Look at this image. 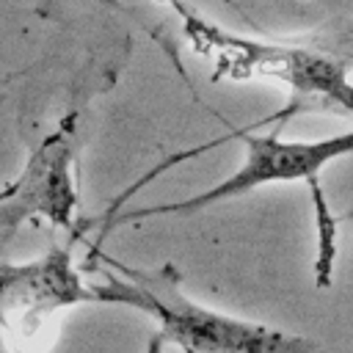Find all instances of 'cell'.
Masks as SVG:
<instances>
[{
    "label": "cell",
    "mask_w": 353,
    "mask_h": 353,
    "mask_svg": "<svg viewBox=\"0 0 353 353\" xmlns=\"http://www.w3.org/2000/svg\"><path fill=\"white\" fill-rule=\"evenodd\" d=\"M108 262L116 265L119 276L108 270V281L91 287L94 298L99 303L138 309L154 320L157 331L146 353H163L165 345L182 353H317V342L303 334L243 320L193 301L182 290L174 265L141 270L113 259Z\"/></svg>",
    "instance_id": "cell-1"
},
{
    "label": "cell",
    "mask_w": 353,
    "mask_h": 353,
    "mask_svg": "<svg viewBox=\"0 0 353 353\" xmlns=\"http://www.w3.org/2000/svg\"><path fill=\"white\" fill-rule=\"evenodd\" d=\"M229 138H237L243 143V165L221 179L218 185L207 188L204 193H196L185 201L174 204H160V207H143L121 215L119 221H138V218H154V215H193L199 210H207L212 204L245 196L262 185H276V182H309L317 212H320V226H323V254H320V270L331 265L334 259V218L323 207V193L317 185V176L323 165H328L336 157L353 154V132H342L334 138H320V141H284L279 132H265L254 135L251 130H237L229 127Z\"/></svg>",
    "instance_id": "cell-2"
},
{
    "label": "cell",
    "mask_w": 353,
    "mask_h": 353,
    "mask_svg": "<svg viewBox=\"0 0 353 353\" xmlns=\"http://www.w3.org/2000/svg\"><path fill=\"white\" fill-rule=\"evenodd\" d=\"M85 301L97 298L74 270L69 251H52L47 259L22 270H11L6 279H0L3 317L22 342H28L36 334L39 323L52 312Z\"/></svg>",
    "instance_id": "cell-3"
},
{
    "label": "cell",
    "mask_w": 353,
    "mask_h": 353,
    "mask_svg": "<svg viewBox=\"0 0 353 353\" xmlns=\"http://www.w3.org/2000/svg\"><path fill=\"white\" fill-rule=\"evenodd\" d=\"M69 165H72L69 138L58 135L47 146H41V152L30 163L28 176L22 179V199L33 204V210L47 212L55 223L63 226L72 223V210L77 204Z\"/></svg>",
    "instance_id": "cell-4"
}]
</instances>
